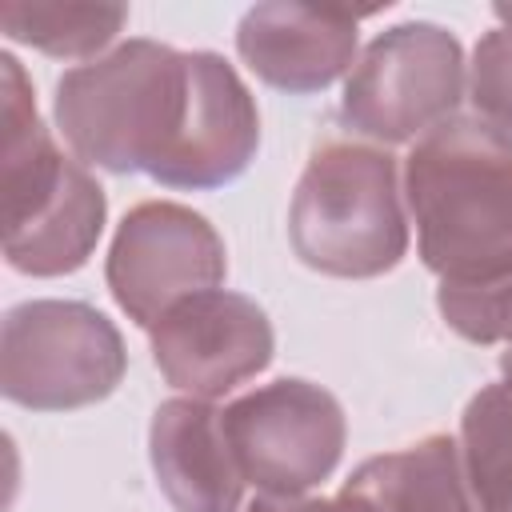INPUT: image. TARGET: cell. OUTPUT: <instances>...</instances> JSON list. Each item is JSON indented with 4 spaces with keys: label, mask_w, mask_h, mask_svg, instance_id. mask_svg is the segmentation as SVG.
I'll return each instance as SVG.
<instances>
[{
    "label": "cell",
    "mask_w": 512,
    "mask_h": 512,
    "mask_svg": "<svg viewBox=\"0 0 512 512\" xmlns=\"http://www.w3.org/2000/svg\"><path fill=\"white\" fill-rule=\"evenodd\" d=\"M460 456L476 512H512V388H480L460 416Z\"/></svg>",
    "instance_id": "14"
},
{
    "label": "cell",
    "mask_w": 512,
    "mask_h": 512,
    "mask_svg": "<svg viewBox=\"0 0 512 512\" xmlns=\"http://www.w3.org/2000/svg\"><path fill=\"white\" fill-rule=\"evenodd\" d=\"M360 16L304 4H256L236 24L240 60L276 92L312 96L356 64Z\"/></svg>",
    "instance_id": "10"
},
{
    "label": "cell",
    "mask_w": 512,
    "mask_h": 512,
    "mask_svg": "<svg viewBox=\"0 0 512 512\" xmlns=\"http://www.w3.org/2000/svg\"><path fill=\"white\" fill-rule=\"evenodd\" d=\"M344 488L364 492L380 504V512H476L460 440L448 432L420 436L408 448L368 456Z\"/></svg>",
    "instance_id": "12"
},
{
    "label": "cell",
    "mask_w": 512,
    "mask_h": 512,
    "mask_svg": "<svg viewBox=\"0 0 512 512\" xmlns=\"http://www.w3.org/2000/svg\"><path fill=\"white\" fill-rule=\"evenodd\" d=\"M148 460L164 500L176 512H240L244 476L212 400H164L148 424Z\"/></svg>",
    "instance_id": "11"
},
{
    "label": "cell",
    "mask_w": 512,
    "mask_h": 512,
    "mask_svg": "<svg viewBox=\"0 0 512 512\" xmlns=\"http://www.w3.org/2000/svg\"><path fill=\"white\" fill-rule=\"evenodd\" d=\"M288 240L300 264L324 276L372 280L392 272L408 252L396 156L348 136L320 140L288 204Z\"/></svg>",
    "instance_id": "4"
},
{
    "label": "cell",
    "mask_w": 512,
    "mask_h": 512,
    "mask_svg": "<svg viewBox=\"0 0 512 512\" xmlns=\"http://www.w3.org/2000/svg\"><path fill=\"white\" fill-rule=\"evenodd\" d=\"M128 24L124 4H0V28L8 40L28 44L52 60H84L104 52Z\"/></svg>",
    "instance_id": "13"
},
{
    "label": "cell",
    "mask_w": 512,
    "mask_h": 512,
    "mask_svg": "<svg viewBox=\"0 0 512 512\" xmlns=\"http://www.w3.org/2000/svg\"><path fill=\"white\" fill-rule=\"evenodd\" d=\"M436 308L444 324L468 344H508L512 340V280L480 288H436Z\"/></svg>",
    "instance_id": "16"
},
{
    "label": "cell",
    "mask_w": 512,
    "mask_h": 512,
    "mask_svg": "<svg viewBox=\"0 0 512 512\" xmlns=\"http://www.w3.org/2000/svg\"><path fill=\"white\" fill-rule=\"evenodd\" d=\"M416 252L444 288L512 280V140L480 116H452L404 156Z\"/></svg>",
    "instance_id": "2"
},
{
    "label": "cell",
    "mask_w": 512,
    "mask_h": 512,
    "mask_svg": "<svg viewBox=\"0 0 512 512\" xmlns=\"http://www.w3.org/2000/svg\"><path fill=\"white\" fill-rule=\"evenodd\" d=\"M148 344L160 376L196 400L228 396L276 356L268 312L252 296L228 288H208L172 304L148 328Z\"/></svg>",
    "instance_id": "9"
},
{
    "label": "cell",
    "mask_w": 512,
    "mask_h": 512,
    "mask_svg": "<svg viewBox=\"0 0 512 512\" xmlns=\"http://www.w3.org/2000/svg\"><path fill=\"white\" fill-rule=\"evenodd\" d=\"M232 460L260 496H308L344 456L340 400L300 376H280L220 408Z\"/></svg>",
    "instance_id": "7"
},
{
    "label": "cell",
    "mask_w": 512,
    "mask_h": 512,
    "mask_svg": "<svg viewBox=\"0 0 512 512\" xmlns=\"http://www.w3.org/2000/svg\"><path fill=\"white\" fill-rule=\"evenodd\" d=\"M244 512H380V504L364 492L340 488L336 496H256Z\"/></svg>",
    "instance_id": "17"
},
{
    "label": "cell",
    "mask_w": 512,
    "mask_h": 512,
    "mask_svg": "<svg viewBox=\"0 0 512 512\" xmlns=\"http://www.w3.org/2000/svg\"><path fill=\"white\" fill-rule=\"evenodd\" d=\"M500 376H504L500 384H504V388H512V340H508V344H504V352H500Z\"/></svg>",
    "instance_id": "18"
},
{
    "label": "cell",
    "mask_w": 512,
    "mask_h": 512,
    "mask_svg": "<svg viewBox=\"0 0 512 512\" xmlns=\"http://www.w3.org/2000/svg\"><path fill=\"white\" fill-rule=\"evenodd\" d=\"M228 276V252L208 216L176 200H140L116 224L104 280L116 308L152 328L172 304L220 288Z\"/></svg>",
    "instance_id": "8"
},
{
    "label": "cell",
    "mask_w": 512,
    "mask_h": 512,
    "mask_svg": "<svg viewBox=\"0 0 512 512\" xmlns=\"http://www.w3.org/2000/svg\"><path fill=\"white\" fill-rule=\"evenodd\" d=\"M0 120L4 260L24 276H68L96 252L108 196L44 128L32 84L12 52H0Z\"/></svg>",
    "instance_id": "3"
},
{
    "label": "cell",
    "mask_w": 512,
    "mask_h": 512,
    "mask_svg": "<svg viewBox=\"0 0 512 512\" xmlns=\"http://www.w3.org/2000/svg\"><path fill=\"white\" fill-rule=\"evenodd\" d=\"M468 96L476 116L512 140V4L492 8V28L472 48Z\"/></svg>",
    "instance_id": "15"
},
{
    "label": "cell",
    "mask_w": 512,
    "mask_h": 512,
    "mask_svg": "<svg viewBox=\"0 0 512 512\" xmlns=\"http://www.w3.org/2000/svg\"><path fill=\"white\" fill-rule=\"evenodd\" d=\"M52 116L80 164L144 172L164 188L208 192L248 172L260 148L256 96L208 48L132 36L56 80Z\"/></svg>",
    "instance_id": "1"
},
{
    "label": "cell",
    "mask_w": 512,
    "mask_h": 512,
    "mask_svg": "<svg viewBox=\"0 0 512 512\" xmlns=\"http://www.w3.org/2000/svg\"><path fill=\"white\" fill-rule=\"evenodd\" d=\"M468 88L460 40L432 20L384 28L352 64L340 96L348 132L388 144H408L452 120Z\"/></svg>",
    "instance_id": "6"
},
{
    "label": "cell",
    "mask_w": 512,
    "mask_h": 512,
    "mask_svg": "<svg viewBox=\"0 0 512 512\" xmlns=\"http://www.w3.org/2000/svg\"><path fill=\"white\" fill-rule=\"evenodd\" d=\"M128 372L120 328L84 300H24L0 324V392L32 412H72Z\"/></svg>",
    "instance_id": "5"
}]
</instances>
